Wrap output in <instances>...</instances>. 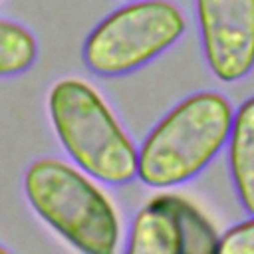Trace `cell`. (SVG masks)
I'll return each instance as SVG.
<instances>
[{"label":"cell","mask_w":254,"mask_h":254,"mask_svg":"<svg viewBox=\"0 0 254 254\" xmlns=\"http://www.w3.org/2000/svg\"><path fill=\"white\" fill-rule=\"evenodd\" d=\"M234 109L218 91H198L177 103L137 151V177L169 189L196 177L228 143Z\"/></svg>","instance_id":"6da1fadb"},{"label":"cell","mask_w":254,"mask_h":254,"mask_svg":"<svg viewBox=\"0 0 254 254\" xmlns=\"http://www.w3.org/2000/svg\"><path fill=\"white\" fill-rule=\"evenodd\" d=\"M24 192L38 216L77 250L111 254L117 248V212L85 171L54 157L38 159L24 175Z\"/></svg>","instance_id":"7a4b0ae2"},{"label":"cell","mask_w":254,"mask_h":254,"mask_svg":"<svg viewBox=\"0 0 254 254\" xmlns=\"http://www.w3.org/2000/svg\"><path fill=\"white\" fill-rule=\"evenodd\" d=\"M54 131L89 177L121 185L137 177V149L101 95L85 81L65 77L48 95Z\"/></svg>","instance_id":"3957f363"},{"label":"cell","mask_w":254,"mask_h":254,"mask_svg":"<svg viewBox=\"0 0 254 254\" xmlns=\"http://www.w3.org/2000/svg\"><path fill=\"white\" fill-rule=\"evenodd\" d=\"M185 28V16L173 2L135 0L91 30L83 44V60L99 75H121L171 48Z\"/></svg>","instance_id":"277c9868"},{"label":"cell","mask_w":254,"mask_h":254,"mask_svg":"<svg viewBox=\"0 0 254 254\" xmlns=\"http://www.w3.org/2000/svg\"><path fill=\"white\" fill-rule=\"evenodd\" d=\"M200 42L210 71L226 83L254 67V0H196Z\"/></svg>","instance_id":"5b68a950"},{"label":"cell","mask_w":254,"mask_h":254,"mask_svg":"<svg viewBox=\"0 0 254 254\" xmlns=\"http://www.w3.org/2000/svg\"><path fill=\"white\" fill-rule=\"evenodd\" d=\"M127 252L177 254L183 252V228L173 194L155 196L133 218Z\"/></svg>","instance_id":"8992f818"},{"label":"cell","mask_w":254,"mask_h":254,"mask_svg":"<svg viewBox=\"0 0 254 254\" xmlns=\"http://www.w3.org/2000/svg\"><path fill=\"white\" fill-rule=\"evenodd\" d=\"M228 165L242 206L248 214H254V95L234 111L228 135Z\"/></svg>","instance_id":"52a82bcc"},{"label":"cell","mask_w":254,"mask_h":254,"mask_svg":"<svg viewBox=\"0 0 254 254\" xmlns=\"http://www.w3.org/2000/svg\"><path fill=\"white\" fill-rule=\"evenodd\" d=\"M38 54L36 38L22 24L0 18V77L26 71Z\"/></svg>","instance_id":"ba28073f"},{"label":"cell","mask_w":254,"mask_h":254,"mask_svg":"<svg viewBox=\"0 0 254 254\" xmlns=\"http://www.w3.org/2000/svg\"><path fill=\"white\" fill-rule=\"evenodd\" d=\"M175 206L183 228V252L185 254H206L216 252L218 236L208 220L187 200L175 196Z\"/></svg>","instance_id":"9c48e42d"},{"label":"cell","mask_w":254,"mask_h":254,"mask_svg":"<svg viewBox=\"0 0 254 254\" xmlns=\"http://www.w3.org/2000/svg\"><path fill=\"white\" fill-rule=\"evenodd\" d=\"M216 252L222 254H254V214L248 220L228 228L218 236Z\"/></svg>","instance_id":"30bf717a"},{"label":"cell","mask_w":254,"mask_h":254,"mask_svg":"<svg viewBox=\"0 0 254 254\" xmlns=\"http://www.w3.org/2000/svg\"><path fill=\"white\" fill-rule=\"evenodd\" d=\"M2 252H6V248H4V246H0V254H2Z\"/></svg>","instance_id":"8fae6325"}]
</instances>
